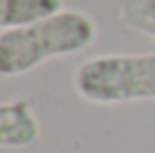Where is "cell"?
Masks as SVG:
<instances>
[{"label": "cell", "mask_w": 155, "mask_h": 153, "mask_svg": "<svg viewBox=\"0 0 155 153\" xmlns=\"http://www.w3.org/2000/svg\"><path fill=\"white\" fill-rule=\"evenodd\" d=\"M74 90L90 104L155 99V54H101L74 72Z\"/></svg>", "instance_id": "cell-2"}, {"label": "cell", "mask_w": 155, "mask_h": 153, "mask_svg": "<svg viewBox=\"0 0 155 153\" xmlns=\"http://www.w3.org/2000/svg\"><path fill=\"white\" fill-rule=\"evenodd\" d=\"M121 25L155 41V0H121L117 9Z\"/></svg>", "instance_id": "cell-5"}, {"label": "cell", "mask_w": 155, "mask_h": 153, "mask_svg": "<svg viewBox=\"0 0 155 153\" xmlns=\"http://www.w3.org/2000/svg\"><path fill=\"white\" fill-rule=\"evenodd\" d=\"M61 9L63 0H0V29L5 32L34 23Z\"/></svg>", "instance_id": "cell-4"}, {"label": "cell", "mask_w": 155, "mask_h": 153, "mask_svg": "<svg viewBox=\"0 0 155 153\" xmlns=\"http://www.w3.org/2000/svg\"><path fill=\"white\" fill-rule=\"evenodd\" d=\"M97 38V25L77 9L0 32V77H20L45 61L83 52Z\"/></svg>", "instance_id": "cell-1"}, {"label": "cell", "mask_w": 155, "mask_h": 153, "mask_svg": "<svg viewBox=\"0 0 155 153\" xmlns=\"http://www.w3.org/2000/svg\"><path fill=\"white\" fill-rule=\"evenodd\" d=\"M41 135L31 104L25 99L0 104V149H25Z\"/></svg>", "instance_id": "cell-3"}]
</instances>
